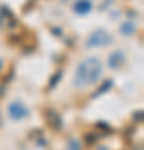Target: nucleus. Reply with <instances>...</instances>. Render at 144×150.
Listing matches in <instances>:
<instances>
[{
    "label": "nucleus",
    "mask_w": 144,
    "mask_h": 150,
    "mask_svg": "<svg viewBox=\"0 0 144 150\" xmlns=\"http://www.w3.org/2000/svg\"><path fill=\"white\" fill-rule=\"evenodd\" d=\"M67 150H80V145L77 140H70V144L69 147H67Z\"/></svg>",
    "instance_id": "20e7f679"
},
{
    "label": "nucleus",
    "mask_w": 144,
    "mask_h": 150,
    "mask_svg": "<svg viewBox=\"0 0 144 150\" xmlns=\"http://www.w3.org/2000/svg\"><path fill=\"white\" fill-rule=\"evenodd\" d=\"M9 115H10L12 120H22V118L29 117V108L20 100H15L9 105Z\"/></svg>",
    "instance_id": "f03ea898"
},
{
    "label": "nucleus",
    "mask_w": 144,
    "mask_h": 150,
    "mask_svg": "<svg viewBox=\"0 0 144 150\" xmlns=\"http://www.w3.org/2000/svg\"><path fill=\"white\" fill-rule=\"evenodd\" d=\"M102 75V64L97 57H91V59L82 60L77 69H75V75H74V87L82 88V87H89L92 83H96Z\"/></svg>",
    "instance_id": "f257e3e1"
},
{
    "label": "nucleus",
    "mask_w": 144,
    "mask_h": 150,
    "mask_svg": "<svg viewBox=\"0 0 144 150\" xmlns=\"http://www.w3.org/2000/svg\"><path fill=\"white\" fill-rule=\"evenodd\" d=\"M112 38L107 35L104 30H99V32H94L89 37V40H87V47H102V45H107V43H111Z\"/></svg>",
    "instance_id": "7ed1b4c3"
}]
</instances>
